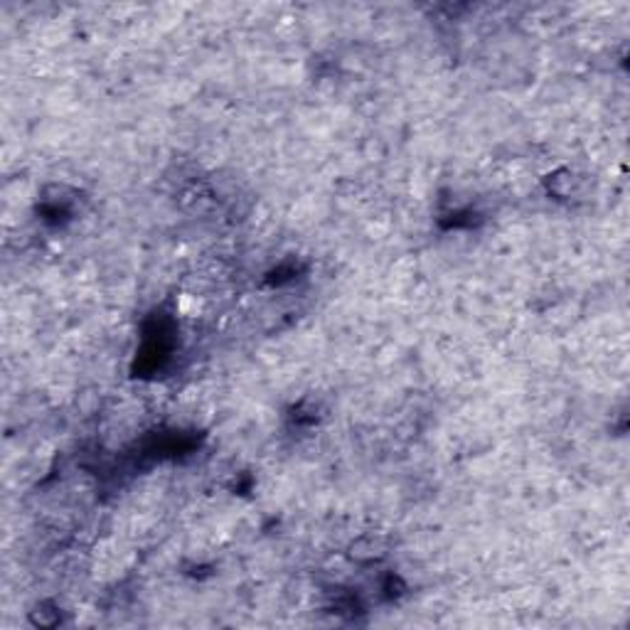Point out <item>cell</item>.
Returning a JSON list of instances; mask_svg holds the SVG:
<instances>
[{
    "label": "cell",
    "mask_w": 630,
    "mask_h": 630,
    "mask_svg": "<svg viewBox=\"0 0 630 630\" xmlns=\"http://www.w3.org/2000/svg\"><path fill=\"white\" fill-rule=\"evenodd\" d=\"M382 554L384 547L375 537H362L352 544V559H357V562H372V559H379Z\"/></svg>",
    "instance_id": "cell-1"
}]
</instances>
